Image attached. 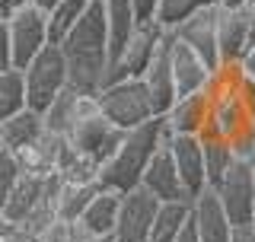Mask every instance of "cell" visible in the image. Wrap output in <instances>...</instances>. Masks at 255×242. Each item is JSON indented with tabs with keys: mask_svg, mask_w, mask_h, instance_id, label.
I'll return each mask as SVG.
<instances>
[{
	"mask_svg": "<svg viewBox=\"0 0 255 242\" xmlns=\"http://www.w3.org/2000/svg\"><path fill=\"white\" fill-rule=\"evenodd\" d=\"M45 179H48V175H45ZM45 179L22 172V179L16 182V188L6 195L3 204H0V217H3V220H10L13 227H19V223L38 207V201H42V195H45Z\"/></svg>",
	"mask_w": 255,
	"mask_h": 242,
	"instance_id": "22",
	"label": "cell"
},
{
	"mask_svg": "<svg viewBox=\"0 0 255 242\" xmlns=\"http://www.w3.org/2000/svg\"><path fill=\"white\" fill-rule=\"evenodd\" d=\"M99 185H70L58 175V188H54V217L61 223H77L83 211L90 207V201L96 198Z\"/></svg>",
	"mask_w": 255,
	"mask_h": 242,
	"instance_id": "24",
	"label": "cell"
},
{
	"mask_svg": "<svg viewBox=\"0 0 255 242\" xmlns=\"http://www.w3.org/2000/svg\"><path fill=\"white\" fill-rule=\"evenodd\" d=\"M169 150L179 169L185 198L195 201L201 191H207V175H204V153H201V137H169Z\"/></svg>",
	"mask_w": 255,
	"mask_h": 242,
	"instance_id": "15",
	"label": "cell"
},
{
	"mask_svg": "<svg viewBox=\"0 0 255 242\" xmlns=\"http://www.w3.org/2000/svg\"><path fill=\"white\" fill-rule=\"evenodd\" d=\"M0 67H13L10 64V26L0 19Z\"/></svg>",
	"mask_w": 255,
	"mask_h": 242,
	"instance_id": "35",
	"label": "cell"
},
{
	"mask_svg": "<svg viewBox=\"0 0 255 242\" xmlns=\"http://www.w3.org/2000/svg\"><path fill=\"white\" fill-rule=\"evenodd\" d=\"M93 0H58V3L48 10V35H51V45H58L70 29L77 26V19L90 10Z\"/></svg>",
	"mask_w": 255,
	"mask_h": 242,
	"instance_id": "28",
	"label": "cell"
},
{
	"mask_svg": "<svg viewBox=\"0 0 255 242\" xmlns=\"http://www.w3.org/2000/svg\"><path fill=\"white\" fill-rule=\"evenodd\" d=\"M122 134L125 131L112 127L109 121L96 112V115H90V118L74 121V127L67 131V140H70V147H74L77 153H83V156H90V159H96V163L102 166L112 153H115Z\"/></svg>",
	"mask_w": 255,
	"mask_h": 242,
	"instance_id": "11",
	"label": "cell"
},
{
	"mask_svg": "<svg viewBox=\"0 0 255 242\" xmlns=\"http://www.w3.org/2000/svg\"><path fill=\"white\" fill-rule=\"evenodd\" d=\"M217 198L227 211L230 223L239 230V227H252L255 223V191H252V163H243L236 159L230 166V172L220 179L217 188Z\"/></svg>",
	"mask_w": 255,
	"mask_h": 242,
	"instance_id": "8",
	"label": "cell"
},
{
	"mask_svg": "<svg viewBox=\"0 0 255 242\" xmlns=\"http://www.w3.org/2000/svg\"><path fill=\"white\" fill-rule=\"evenodd\" d=\"M233 242H255V223L252 227H239L233 233Z\"/></svg>",
	"mask_w": 255,
	"mask_h": 242,
	"instance_id": "41",
	"label": "cell"
},
{
	"mask_svg": "<svg viewBox=\"0 0 255 242\" xmlns=\"http://www.w3.org/2000/svg\"><path fill=\"white\" fill-rule=\"evenodd\" d=\"M96 106H99V115L112 127H118V131H131V127H140L143 121L156 118L143 80H115V83H106L96 93Z\"/></svg>",
	"mask_w": 255,
	"mask_h": 242,
	"instance_id": "3",
	"label": "cell"
},
{
	"mask_svg": "<svg viewBox=\"0 0 255 242\" xmlns=\"http://www.w3.org/2000/svg\"><path fill=\"white\" fill-rule=\"evenodd\" d=\"M230 150H233L236 159H243V163H252V159H255V127L246 124L239 134L230 137Z\"/></svg>",
	"mask_w": 255,
	"mask_h": 242,
	"instance_id": "32",
	"label": "cell"
},
{
	"mask_svg": "<svg viewBox=\"0 0 255 242\" xmlns=\"http://www.w3.org/2000/svg\"><path fill=\"white\" fill-rule=\"evenodd\" d=\"M252 191H255V159H252Z\"/></svg>",
	"mask_w": 255,
	"mask_h": 242,
	"instance_id": "46",
	"label": "cell"
},
{
	"mask_svg": "<svg viewBox=\"0 0 255 242\" xmlns=\"http://www.w3.org/2000/svg\"><path fill=\"white\" fill-rule=\"evenodd\" d=\"M140 188L150 191L159 204H166V201H188L185 188H182V179H179V169H175V159H172V150H169L166 140H163V147L153 153V159L147 163V169H143Z\"/></svg>",
	"mask_w": 255,
	"mask_h": 242,
	"instance_id": "12",
	"label": "cell"
},
{
	"mask_svg": "<svg viewBox=\"0 0 255 242\" xmlns=\"http://www.w3.org/2000/svg\"><path fill=\"white\" fill-rule=\"evenodd\" d=\"M163 140H169V131H166L163 118H150L140 127L125 131L115 153L99 166V188L118 191V195H125L131 188H140L143 169L153 159V153L163 147Z\"/></svg>",
	"mask_w": 255,
	"mask_h": 242,
	"instance_id": "2",
	"label": "cell"
},
{
	"mask_svg": "<svg viewBox=\"0 0 255 242\" xmlns=\"http://www.w3.org/2000/svg\"><path fill=\"white\" fill-rule=\"evenodd\" d=\"M74 242H115V239H112V236H90V233H83V230L74 227Z\"/></svg>",
	"mask_w": 255,
	"mask_h": 242,
	"instance_id": "39",
	"label": "cell"
},
{
	"mask_svg": "<svg viewBox=\"0 0 255 242\" xmlns=\"http://www.w3.org/2000/svg\"><path fill=\"white\" fill-rule=\"evenodd\" d=\"M169 61H172V80H175V99H179V96H191V93L207 90L214 70L207 67L185 42H179L175 35H172V48H169Z\"/></svg>",
	"mask_w": 255,
	"mask_h": 242,
	"instance_id": "17",
	"label": "cell"
},
{
	"mask_svg": "<svg viewBox=\"0 0 255 242\" xmlns=\"http://www.w3.org/2000/svg\"><path fill=\"white\" fill-rule=\"evenodd\" d=\"M77 102H80V93L67 83L58 96H54L51 106L42 112L45 131H48V134H61V137H67V131L74 127V121H77Z\"/></svg>",
	"mask_w": 255,
	"mask_h": 242,
	"instance_id": "26",
	"label": "cell"
},
{
	"mask_svg": "<svg viewBox=\"0 0 255 242\" xmlns=\"http://www.w3.org/2000/svg\"><path fill=\"white\" fill-rule=\"evenodd\" d=\"M207 112H211L207 90L191 93V96H179L169 106V112L163 115V124L169 131V137H201L204 124H207Z\"/></svg>",
	"mask_w": 255,
	"mask_h": 242,
	"instance_id": "16",
	"label": "cell"
},
{
	"mask_svg": "<svg viewBox=\"0 0 255 242\" xmlns=\"http://www.w3.org/2000/svg\"><path fill=\"white\" fill-rule=\"evenodd\" d=\"M201 153H204V175H207V188H217L220 179L230 172V166L236 163L230 140L220 137H201Z\"/></svg>",
	"mask_w": 255,
	"mask_h": 242,
	"instance_id": "27",
	"label": "cell"
},
{
	"mask_svg": "<svg viewBox=\"0 0 255 242\" xmlns=\"http://www.w3.org/2000/svg\"><path fill=\"white\" fill-rule=\"evenodd\" d=\"M102 13H106V32H109V70L115 67V61L122 58V48L128 38L134 35V29L140 26L137 13H134L131 0H102Z\"/></svg>",
	"mask_w": 255,
	"mask_h": 242,
	"instance_id": "19",
	"label": "cell"
},
{
	"mask_svg": "<svg viewBox=\"0 0 255 242\" xmlns=\"http://www.w3.org/2000/svg\"><path fill=\"white\" fill-rule=\"evenodd\" d=\"M61 143H64L61 134H48V131H45L35 143H29V147L16 150V159H19L22 172H26V175H38V179H45V175H54V172H58Z\"/></svg>",
	"mask_w": 255,
	"mask_h": 242,
	"instance_id": "21",
	"label": "cell"
},
{
	"mask_svg": "<svg viewBox=\"0 0 255 242\" xmlns=\"http://www.w3.org/2000/svg\"><path fill=\"white\" fill-rule=\"evenodd\" d=\"M22 179V166H19V159H16V153L10 150H0V204L6 201V195L16 188V182Z\"/></svg>",
	"mask_w": 255,
	"mask_h": 242,
	"instance_id": "31",
	"label": "cell"
},
{
	"mask_svg": "<svg viewBox=\"0 0 255 242\" xmlns=\"http://www.w3.org/2000/svg\"><path fill=\"white\" fill-rule=\"evenodd\" d=\"M217 0H159V13H156V22L163 29H172L175 22H182L188 13L201 10V6H211Z\"/></svg>",
	"mask_w": 255,
	"mask_h": 242,
	"instance_id": "30",
	"label": "cell"
},
{
	"mask_svg": "<svg viewBox=\"0 0 255 242\" xmlns=\"http://www.w3.org/2000/svg\"><path fill=\"white\" fill-rule=\"evenodd\" d=\"M175 242H198V233H195V223H191V214L185 220V227H182V233L175 236Z\"/></svg>",
	"mask_w": 255,
	"mask_h": 242,
	"instance_id": "38",
	"label": "cell"
},
{
	"mask_svg": "<svg viewBox=\"0 0 255 242\" xmlns=\"http://www.w3.org/2000/svg\"><path fill=\"white\" fill-rule=\"evenodd\" d=\"M239 64H243V70L255 80V45H249V51H246V58L239 61Z\"/></svg>",
	"mask_w": 255,
	"mask_h": 242,
	"instance_id": "40",
	"label": "cell"
},
{
	"mask_svg": "<svg viewBox=\"0 0 255 242\" xmlns=\"http://www.w3.org/2000/svg\"><path fill=\"white\" fill-rule=\"evenodd\" d=\"M0 70H3V67H0Z\"/></svg>",
	"mask_w": 255,
	"mask_h": 242,
	"instance_id": "49",
	"label": "cell"
},
{
	"mask_svg": "<svg viewBox=\"0 0 255 242\" xmlns=\"http://www.w3.org/2000/svg\"><path fill=\"white\" fill-rule=\"evenodd\" d=\"M0 150H3V137H0Z\"/></svg>",
	"mask_w": 255,
	"mask_h": 242,
	"instance_id": "47",
	"label": "cell"
},
{
	"mask_svg": "<svg viewBox=\"0 0 255 242\" xmlns=\"http://www.w3.org/2000/svg\"><path fill=\"white\" fill-rule=\"evenodd\" d=\"M217 16H220V6L211 3V6H201V10L188 13L182 22L172 26V35L179 38V42H185L211 70L220 67V58H217Z\"/></svg>",
	"mask_w": 255,
	"mask_h": 242,
	"instance_id": "9",
	"label": "cell"
},
{
	"mask_svg": "<svg viewBox=\"0 0 255 242\" xmlns=\"http://www.w3.org/2000/svg\"><path fill=\"white\" fill-rule=\"evenodd\" d=\"M249 3H255V0H249Z\"/></svg>",
	"mask_w": 255,
	"mask_h": 242,
	"instance_id": "48",
	"label": "cell"
},
{
	"mask_svg": "<svg viewBox=\"0 0 255 242\" xmlns=\"http://www.w3.org/2000/svg\"><path fill=\"white\" fill-rule=\"evenodd\" d=\"M26 109V83H22V70L3 67L0 70V121L13 118L16 112Z\"/></svg>",
	"mask_w": 255,
	"mask_h": 242,
	"instance_id": "29",
	"label": "cell"
},
{
	"mask_svg": "<svg viewBox=\"0 0 255 242\" xmlns=\"http://www.w3.org/2000/svg\"><path fill=\"white\" fill-rule=\"evenodd\" d=\"M54 3H58V0H32V6H38L42 13H48V10H51Z\"/></svg>",
	"mask_w": 255,
	"mask_h": 242,
	"instance_id": "44",
	"label": "cell"
},
{
	"mask_svg": "<svg viewBox=\"0 0 255 242\" xmlns=\"http://www.w3.org/2000/svg\"><path fill=\"white\" fill-rule=\"evenodd\" d=\"M191 223H195L198 242H233L236 227L230 223V217L223 211V204H220L214 188L201 191V195L191 201Z\"/></svg>",
	"mask_w": 255,
	"mask_h": 242,
	"instance_id": "13",
	"label": "cell"
},
{
	"mask_svg": "<svg viewBox=\"0 0 255 242\" xmlns=\"http://www.w3.org/2000/svg\"><path fill=\"white\" fill-rule=\"evenodd\" d=\"M246 35L249 45H255V3H246Z\"/></svg>",
	"mask_w": 255,
	"mask_h": 242,
	"instance_id": "37",
	"label": "cell"
},
{
	"mask_svg": "<svg viewBox=\"0 0 255 242\" xmlns=\"http://www.w3.org/2000/svg\"><path fill=\"white\" fill-rule=\"evenodd\" d=\"M207 96H211V112H207V124L201 137H220V140H230L233 134H239L246 124H249V99L236 90H227L217 80L211 77L207 83Z\"/></svg>",
	"mask_w": 255,
	"mask_h": 242,
	"instance_id": "6",
	"label": "cell"
},
{
	"mask_svg": "<svg viewBox=\"0 0 255 242\" xmlns=\"http://www.w3.org/2000/svg\"><path fill=\"white\" fill-rule=\"evenodd\" d=\"M22 83H26V109L42 112L54 102L64 86H67V64L58 45H45L42 51L22 67Z\"/></svg>",
	"mask_w": 255,
	"mask_h": 242,
	"instance_id": "4",
	"label": "cell"
},
{
	"mask_svg": "<svg viewBox=\"0 0 255 242\" xmlns=\"http://www.w3.org/2000/svg\"><path fill=\"white\" fill-rule=\"evenodd\" d=\"M249 124L255 127V96H252V99H249Z\"/></svg>",
	"mask_w": 255,
	"mask_h": 242,
	"instance_id": "45",
	"label": "cell"
},
{
	"mask_svg": "<svg viewBox=\"0 0 255 242\" xmlns=\"http://www.w3.org/2000/svg\"><path fill=\"white\" fill-rule=\"evenodd\" d=\"M156 211H159V201L150 191H143V188L125 191L122 204H118V223H115L112 239L115 242H147Z\"/></svg>",
	"mask_w": 255,
	"mask_h": 242,
	"instance_id": "10",
	"label": "cell"
},
{
	"mask_svg": "<svg viewBox=\"0 0 255 242\" xmlns=\"http://www.w3.org/2000/svg\"><path fill=\"white\" fill-rule=\"evenodd\" d=\"M169 48H172V32L166 29V38L159 45L156 58L150 61V67L143 70V86H147V96L153 102V112L156 118H163L169 106L175 102V80H172V61H169Z\"/></svg>",
	"mask_w": 255,
	"mask_h": 242,
	"instance_id": "14",
	"label": "cell"
},
{
	"mask_svg": "<svg viewBox=\"0 0 255 242\" xmlns=\"http://www.w3.org/2000/svg\"><path fill=\"white\" fill-rule=\"evenodd\" d=\"M16 233H19V230H16L10 220H3V217H0V242H10Z\"/></svg>",
	"mask_w": 255,
	"mask_h": 242,
	"instance_id": "42",
	"label": "cell"
},
{
	"mask_svg": "<svg viewBox=\"0 0 255 242\" xmlns=\"http://www.w3.org/2000/svg\"><path fill=\"white\" fill-rule=\"evenodd\" d=\"M249 0H217V6H227V10H236V6H246Z\"/></svg>",
	"mask_w": 255,
	"mask_h": 242,
	"instance_id": "43",
	"label": "cell"
},
{
	"mask_svg": "<svg viewBox=\"0 0 255 242\" xmlns=\"http://www.w3.org/2000/svg\"><path fill=\"white\" fill-rule=\"evenodd\" d=\"M118 204H122V195L109 188H99L96 198L90 201V207L83 211V217L74 223L77 230L90 233V236H112L118 223Z\"/></svg>",
	"mask_w": 255,
	"mask_h": 242,
	"instance_id": "20",
	"label": "cell"
},
{
	"mask_svg": "<svg viewBox=\"0 0 255 242\" xmlns=\"http://www.w3.org/2000/svg\"><path fill=\"white\" fill-rule=\"evenodd\" d=\"M42 134H45V121H42L38 112H32V109H22V112H16L13 118L0 121V137H3V147L10 153L35 143Z\"/></svg>",
	"mask_w": 255,
	"mask_h": 242,
	"instance_id": "23",
	"label": "cell"
},
{
	"mask_svg": "<svg viewBox=\"0 0 255 242\" xmlns=\"http://www.w3.org/2000/svg\"><path fill=\"white\" fill-rule=\"evenodd\" d=\"M163 38H166V29L159 22H140L134 29V35L128 38V45L122 48V58L106 74V83H115V80H140L143 70L150 67V61L156 58Z\"/></svg>",
	"mask_w": 255,
	"mask_h": 242,
	"instance_id": "7",
	"label": "cell"
},
{
	"mask_svg": "<svg viewBox=\"0 0 255 242\" xmlns=\"http://www.w3.org/2000/svg\"><path fill=\"white\" fill-rule=\"evenodd\" d=\"M249 51V35H246V6L227 10L220 6L217 16V58L220 64H239Z\"/></svg>",
	"mask_w": 255,
	"mask_h": 242,
	"instance_id": "18",
	"label": "cell"
},
{
	"mask_svg": "<svg viewBox=\"0 0 255 242\" xmlns=\"http://www.w3.org/2000/svg\"><path fill=\"white\" fill-rule=\"evenodd\" d=\"M6 26H10V64L16 70H22L45 45H51V35H48V13H42L32 3L19 6V10L6 19Z\"/></svg>",
	"mask_w": 255,
	"mask_h": 242,
	"instance_id": "5",
	"label": "cell"
},
{
	"mask_svg": "<svg viewBox=\"0 0 255 242\" xmlns=\"http://www.w3.org/2000/svg\"><path fill=\"white\" fill-rule=\"evenodd\" d=\"M64 64H67V83L83 96H96L106 86L109 74V32L102 0H93L90 10L77 19V26L58 42Z\"/></svg>",
	"mask_w": 255,
	"mask_h": 242,
	"instance_id": "1",
	"label": "cell"
},
{
	"mask_svg": "<svg viewBox=\"0 0 255 242\" xmlns=\"http://www.w3.org/2000/svg\"><path fill=\"white\" fill-rule=\"evenodd\" d=\"M35 242H74V223H61L54 220Z\"/></svg>",
	"mask_w": 255,
	"mask_h": 242,
	"instance_id": "33",
	"label": "cell"
},
{
	"mask_svg": "<svg viewBox=\"0 0 255 242\" xmlns=\"http://www.w3.org/2000/svg\"><path fill=\"white\" fill-rule=\"evenodd\" d=\"M188 214H191V201H166V204H159L147 242H175Z\"/></svg>",
	"mask_w": 255,
	"mask_h": 242,
	"instance_id": "25",
	"label": "cell"
},
{
	"mask_svg": "<svg viewBox=\"0 0 255 242\" xmlns=\"http://www.w3.org/2000/svg\"><path fill=\"white\" fill-rule=\"evenodd\" d=\"M134 13H137V22H156L159 13V0H131Z\"/></svg>",
	"mask_w": 255,
	"mask_h": 242,
	"instance_id": "34",
	"label": "cell"
},
{
	"mask_svg": "<svg viewBox=\"0 0 255 242\" xmlns=\"http://www.w3.org/2000/svg\"><path fill=\"white\" fill-rule=\"evenodd\" d=\"M26 3H32V0H0V19H10V16Z\"/></svg>",
	"mask_w": 255,
	"mask_h": 242,
	"instance_id": "36",
	"label": "cell"
}]
</instances>
